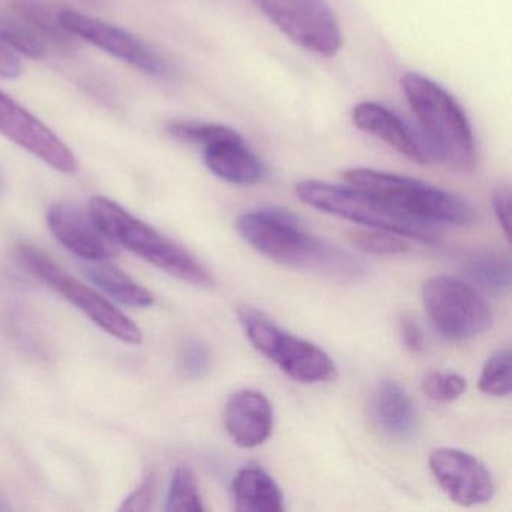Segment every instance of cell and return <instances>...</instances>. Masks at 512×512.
<instances>
[{
  "label": "cell",
  "instance_id": "1",
  "mask_svg": "<svg viewBox=\"0 0 512 512\" xmlns=\"http://www.w3.org/2000/svg\"><path fill=\"white\" fill-rule=\"evenodd\" d=\"M239 235L259 253L290 268L319 272L341 281H355L365 268L355 256L307 232L302 221L281 208H262L236 221Z\"/></svg>",
  "mask_w": 512,
  "mask_h": 512
},
{
  "label": "cell",
  "instance_id": "2",
  "mask_svg": "<svg viewBox=\"0 0 512 512\" xmlns=\"http://www.w3.org/2000/svg\"><path fill=\"white\" fill-rule=\"evenodd\" d=\"M401 91L434 163L464 172L472 170L476 164L475 137L458 101L439 83L418 73L401 77Z\"/></svg>",
  "mask_w": 512,
  "mask_h": 512
},
{
  "label": "cell",
  "instance_id": "3",
  "mask_svg": "<svg viewBox=\"0 0 512 512\" xmlns=\"http://www.w3.org/2000/svg\"><path fill=\"white\" fill-rule=\"evenodd\" d=\"M89 214L110 241L118 242L172 277L202 289L214 286L211 272L193 254L113 200L103 196L92 197Z\"/></svg>",
  "mask_w": 512,
  "mask_h": 512
},
{
  "label": "cell",
  "instance_id": "4",
  "mask_svg": "<svg viewBox=\"0 0 512 512\" xmlns=\"http://www.w3.org/2000/svg\"><path fill=\"white\" fill-rule=\"evenodd\" d=\"M343 178L395 211L425 223L470 226L476 218L475 209L463 197L418 179L374 169H350Z\"/></svg>",
  "mask_w": 512,
  "mask_h": 512
},
{
  "label": "cell",
  "instance_id": "5",
  "mask_svg": "<svg viewBox=\"0 0 512 512\" xmlns=\"http://www.w3.org/2000/svg\"><path fill=\"white\" fill-rule=\"evenodd\" d=\"M296 194L305 205L317 211L353 221L368 229L416 239L422 244L439 242L433 224L401 214L352 185L343 187L323 181H302L296 185Z\"/></svg>",
  "mask_w": 512,
  "mask_h": 512
},
{
  "label": "cell",
  "instance_id": "6",
  "mask_svg": "<svg viewBox=\"0 0 512 512\" xmlns=\"http://www.w3.org/2000/svg\"><path fill=\"white\" fill-rule=\"evenodd\" d=\"M238 316L250 343L293 380L314 385L332 382L338 376L337 365L325 350L287 334L262 311L242 307Z\"/></svg>",
  "mask_w": 512,
  "mask_h": 512
},
{
  "label": "cell",
  "instance_id": "7",
  "mask_svg": "<svg viewBox=\"0 0 512 512\" xmlns=\"http://www.w3.org/2000/svg\"><path fill=\"white\" fill-rule=\"evenodd\" d=\"M167 133L179 142L202 148L206 167L229 184L254 185L266 178L268 169L262 158L251 151L238 131L226 125L172 121Z\"/></svg>",
  "mask_w": 512,
  "mask_h": 512
},
{
  "label": "cell",
  "instance_id": "8",
  "mask_svg": "<svg viewBox=\"0 0 512 512\" xmlns=\"http://www.w3.org/2000/svg\"><path fill=\"white\" fill-rule=\"evenodd\" d=\"M20 262L38 280L47 287L76 305L83 314L89 317L95 325L100 326L107 334L128 344H140L143 341L142 329L125 316L112 302L107 301L100 293L95 292L77 278L71 277L55 260L50 259L43 251L38 250L29 242L17 245Z\"/></svg>",
  "mask_w": 512,
  "mask_h": 512
},
{
  "label": "cell",
  "instance_id": "9",
  "mask_svg": "<svg viewBox=\"0 0 512 512\" xmlns=\"http://www.w3.org/2000/svg\"><path fill=\"white\" fill-rule=\"evenodd\" d=\"M422 301L434 329L446 340H470L490 326L487 302L457 278L446 275L430 278L422 287Z\"/></svg>",
  "mask_w": 512,
  "mask_h": 512
},
{
  "label": "cell",
  "instance_id": "10",
  "mask_svg": "<svg viewBox=\"0 0 512 512\" xmlns=\"http://www.w3.org/2000/svg\"><path fill=\"white\" fill-rule=\"evenodd\" d=\"M265 16L301 49L334 58L343 44L340 25L325 0H254Z\"/></svg>",
  "mask_w": 512,
  "mask_h": 512
},
{
  "label": "cell",
  "instance_id": "11",
  "mask_svg": "<svg viewBox=\"0 0 512 512\" xmlns=\"http://www.w3.org/2000/svg\"><path fill=\"white\" fill-rule=\"evenodd\" d=\"M56 16L59 25L70 37L82 38L148 76L158 77L167 73L166 61L130 32L79 11L62 10Z\"/></svg>",
  "mask_w": 512,
  "mask_h": 512
},
{
  "label": "cell",
  "instance_id": "12",
  "mask_svg": "<svg viewBox=\"0 0 512 512\" xmlns=\"http://www.w3.org/2000/svg\"><path fill=\"white\" fill-rule=\"evenodd\" d=\"M0 134L58 172L73 175L79 170V163L73 151L40 119L35 118L2 91H0Z\"/></svg>",
  "mask_w": 512,
  "mask_h": 512
},
{
  "label": "cell",
  "instance_id": "13",
  "mask_svg": "<svg viewBox=\"0 0 512 512\" xmlns=\"http://www.w3.org/2000/svg\"><path fill=\"white\" fill-rule=\"evenodd\" d=\"M430 469L443 493L458 505H484L493 499L496 485L490 470L469 452L436 449L430 455Z\"/></svg>",
  "mask_w": 512,
  "mask_h": 512
},
{
  "label": "cell",
  "instance_id": "14",
  "mask_svg": "<svg viewBox=\"0 0 512 512\" xmlns=\"http://www.w3.org/2000/svg\"><path fill=\"white\" fill-rule=\"evenodd\" d=\"M47 226L53 236L80 259L101 262L118 254L115 245L101 232L91 214L74 203L59 202L50 206Z\"/></svg>",
  "mask_w": 512,
  "mask_h": 512
},
{
  "label": "cell",
  "instance_id": "15",
  "mask_svg": "<svg viewBox=\"0 0 512 512\" xmlns=\"http://www.w3.org/2000/svg\"><path fill=\"white\" fill-rule=\"evenodd\" d=\"M352 122L358 130L382 140L413 163H434L419 133L388 107L377 103L358 104L352 110Z\"/></svg>",
  "mask_w": 512,
  "mask_h": 512
},
{
  "label": "cell",
  "instance_id": "16",
  "mask_svg": "<svg viewBox=\"0 0 512 512\" xmlns=\"http://www.w3.org/2000/svg\"><path fill=\"white\" fill-rule=\"evenodd\" d=\"M224 424L233 442L241 448H257L271 436L274 410L262 392L242 389L227 401Z\"/></svg>",
  "mask_w": 512,
  "mask_h": 512
},
{
  "label": "cell",
  "instance_id": "17",
  "mask_svg": "<svg viewBox=\"0 0 512 512\" xmlns=\"http://www.w3.org/2000/svg\"><path fill=\"white\" fill-rule=\"evenodd\" d=\"M368 416L380 434L392 440H407L418 425L412 398L394 380H383L371 392Z\"/></svg>",
  "mask_w": 512,
  "mask_h": 512
},
{
  "label": "cell",
  "instance_id": "18",
  "mask_svg": "<svg viewBox=\"0 0 512 512\" xmlns=\"http://www.w3.org/2000/svg\"><path fill=\"white\" fill-rule=\"evenodd\" d=\"M232 500L236 511L281 512L284 496L275 479L259 466H245L232 482Z\"/></svg>",
  "mask_w": 512,
  "mask_h": 512
},
{
  "label": "cell",
  "instance_id": "19",
  "mask_svg": "<svg viewBox=\"0 0 512 512\" xmlns=\"http://www.w3.org/2000/svg\"><path fill=\"white\" fill-rule=\"evenodd\" d=\"M85 274L101 290L128 307L146 308L154 304V295L146 287L140 286L130 275L116 268L112 263L92 262L85 266Z\"/></svg>",
  "mask_w": 512,
  "mask_h": 512
},
{
  "label": "cell",
  "instance_id": "20",
  "mask_svg": "<svg viewBox=\"0 0 512 512\" xmlns=\"http://www.w3.org/2000/svg\"><path fill=\"white\" fill-rule=\"evenodd\" d=\"M464 272L473 283L494 295H506L511 289V263L494 251L473 254L467 259Z\"/></svg>",
  "mask_w": 512,
  "mask_h": 512
},
{
  "label": "cell",
  "instance_id": "21",
  "mask_svg": "<svg viewBox=\"0 0 512 512\" xmlns=\"http://www.w3.org/2000/svg\"><path fill=\"white\" fill-rule=\"evenodd\" d=\"M0 41L31 59H43L47 43L20 14L0 11Z\"/></svg>",
  "mask_w": 512,
  "mask_h": 512
},
{
  "label": "cell",
  "instance_id": "22",
  "mask_svg": "<svg viewBox=\"0 0 512 512\" xmlns=\"http://www.w3.org/2000/svg\"><path fill=\"white\" fill-rule=\"evenodd\" d=\"M166 509L172 512L205 511L202 496H200L199 487H197L196 475L190 467L179 466L173 472Z\"/></svg>",
  "mask_w": 512,
  "mask_h": 512
},
{
  "label": "cell",
  "instance_id": "23",
  "mask_svg": "<svg viewBox=\"0 0 512 512\" xmlns=\"http://www.w3.org/2000/svg\"><path fill=\"white\" fill-rule=\"evenodd\" d=\"M479 389L482 394L491 397H508L512 389L511 352L509 349L494 353L479 376Z\"/></svg>",
  "mask_w": 512,
  "mask_h": 512
},
{
  "label": "cell",
  "instance_id": "24",
  "mask_svg": "<svg viewBox=\"0 0 512 512\" xmlns=\"http://www.w3.org/2000/svg\"><path fill=\"white\" fill-rule=\"evenodd\" d=\"M17 11L20 16L34 26L35 31L44 38V40L52 41L56 46H61L62 49L70 44L68 34L61 28L58 22V16H50L49 10L37 2L31 0H23L17 5Z\"/></svg>",
  "mask_w": 512,
  "mask_h": 512
},
{
  "label": "cell",
  "instance_id": "25",
  "mask_svg": "<svg viewBox=\"0 0 512 512\" xmlns=\"http://www.w3.org/2000/svg\"><path fill=\"white\" fill-rule=\"evenodd\" d=\"M352 244L364 253L374 256H395L409 250V245L401 236L382 230H359L350 236Z\"/></svg>",
  "mask_w": 512,
  "mask_h": 512
},
{
  "label": "cell",
  "instance_id": "26",
  "mask_svg": "<svg viewBox=\"0 0 512 512\" xmlns=\"http://www.w3.org/2000/svg\"><path fill=\"white\" fill-rule=\"evenodd\" d=\"M466 389V379L460 374L430 371L422 379V391L436 403H452L460 398Z\"/></svg>",
  "mask_w": 512,
  "mask_h": 512
},
{
  "label": "cell",
  "instance_id": "27",
  "mask_svg": "<svg viewBox=\"0 0 512 512\" xmlns=\"http://www.w3.org/2000/svg\"><path fill=\"white\" fill-rule=\"evenodd\" d=\"M211 364V350L208 349L206 344L191 340L182 347L181 355H179V368H181L185 377L199 379V377L208 373Z\"/></svg>",
  "mask_w": 512,
  "mask_h": 512
},
{
  "label": "cell",
  "instance_id": "28",
  "mask_svg": "<svg viewBox=\"0 0 512 512\" xmlns=\"http://www.w3.org/2000/svg\"><path fill=\"white\" fill-rule=\"evenodd\" d=\"M158 478L157 473L148 472L143 476L142 482L137 485L136 490L124 500L119 509L128 512L149 511L157 496Z\"/></svg>",
  "mask_w": 512,
  "mask_h": 512
},
{
  "label": "cell",
  "instance_id": "29",
  "mask_svg": "<svg viewBox=\"0 0 512 512\" xmlns=\"http://www.w3.org/2000/svg\"><path fill=\"white\" fill-rule=\"evenodd\" d=\"M398 332H400L401 341L410 352L419 353L425 349V338L421 326L409 314H404L398 320Z\"/></svg>",
  "mask_w": 512,
  "mask_h": 512
},
{
  "label": "cell",
  "instance_id": "30",
  "mask_svg": "<svg viewBox=\"0 0 512 512\" xmlns=\"http://www.w3.org/2000/svg\"><path fill=\"white\" fill-rule=\"evenodd\" d=\"M493 209L497 223L502 227L506 239H511V190L508 187L497 188L493 196Z\"/></svg>",
  "mask_w": 512,
  "mask_h": 512
},
{
  "label": "cell",
  "instance_id": "31",
  "mask_svg": "<svg viewBox=\"0 0 512 512\" xmlns=\"http://www.w3.org/2000/svg\"><path fill=\"white\" fill-rule=\"evenodd\" d=\"M22 74L23 64L19 52L0 41V79L16 80Z\"/></svg>",
  "mask_w": 512,
  "mask_h": 512
},
{
  "label": "cell",
  "instance_id": "32",
  "mask_svg": "<svg viewBox=\"0 0 512 512\" xmlns=\"http://www.w3.org/2000/svg\"><path fill=\"white\" fill-rule=\"evenodd\" d=\"M0 187H2V181H0Z\"/></svg>",
  "mask_w": 512,
  "mask_h": 512
}]
</instances>
